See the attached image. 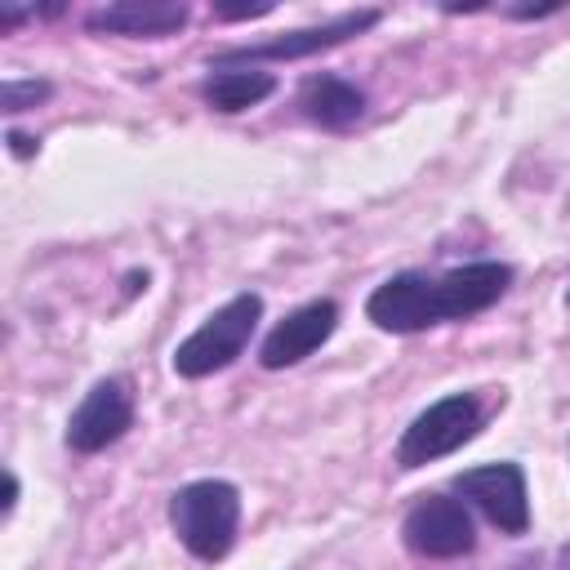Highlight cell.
Listing matches in <instances>:
<instances>
[{"label": "cell", "instance_id": "cell-1", "mask_svg": "<svg viewBox=\"0 0 570 570\" xmlns=\"http://www.w3.org/2000/svg\"><path fill=\"white\" fill-rule=\"evenodd\" d=\"M169 525L196 561H223L240 530V490L223 476L187 481L169 494Z\"/></svg>", "mask_w": 570, "mask_h": 570}, {"label": "cell", "instance_id": "cell-2", "mask_svg": "<svg viewBox=\"0 0 570 570\" xmlns=\"http://www.w3.org/2000/svg\"><path fill=\"white\" fill-rule=\"evenodd\" d=\"M263 321V294L240 289L236 298H227L218 312H209L178 347H174V374L178 379H209L218 370H227L254 338Z\"/></svg>", "mask_w": 570, "mask_h": 570}, {"label": "cell", "instance_id": "cell-3", "mask_svg": "<svg viewBox=\"0 0 570 570\" xmlns=\"http://www.w3.org/2000/svg\"><path fill=\"white\" fill-rule=\"evenodd\" d=\"M481 423H485V405H481L476 392H450V396L432 401L401 432V441H396V468L414 472L423 463H436V459L454 454L459 445H468L481 432Z\"/></svg>", "mask_w": 570, "mask_h": 570}, {"label": "cell", "instance_id": "cell-4", "mask_svg": "<svg viewBox=\"0 0 570 570\" xmlns=\"http://www.w3.org/2000/svg\"><path fill=\"white\" fill-rule=\"evenodd\" d=\"M454 494L463 503H472L499 534H525L530 530V490H525L521 463H512V459L459 472Z\"/></svg>", "mask_w": 570, "mask_h": 570}, {"label": "cell", "instance_id": "cell-5", "mask_svg": "<svg viewBox=\"0 0 570 570\" xmlns=\"http://www.w3.org/2000/svg\"><path fill=\"white\" fill-rule=\"evenodd\" d=\"M401 539L414 557H428V561H454V557H468L476 548V525H472V512L463 499H450V494H423L405 521H401Z\"/></svg>", "mask_w": 570, "mask_h": 570}, {"label": "cell", "instance_id": "cell-6", "mask_svg": "<svg viewBox=\"0 0 570 570\" xmlns=\"http://www.w3.org/2000/svg\"><path fill=\"white\" fill-rule=\"evenodd\" d=\"M129 428H134V387H129V379L107 374L71 410V419H67V450L71 454H98V450L116 445Z\"/></svg>", "mask_w": 570, "mask_h": 570}, {"label": "cell", "instance_id": "cell-7", "mask_svg": "<svg viewBox=\"0 0 570 570\" xmlns=\"http://www.w3.org/2000/svg\"><path fill=\"white\" fill-rule=\"evenodd\" d=\"M379 18H383L379 9H347V13H338L330 22H316V27H298V31H281L272 40H258V45L223 49V53H214V62L227 67V62H294V58H312L321 49H334V45L370 31Z\"/></svg>", "mask_w": 570, "mask_h": 570}, {"label": "cell", "instance_id": "cell-8", "mask_svg": "<svg viewBox=\"0 0 570 570\" xmlns=\"http://www.w3.org/2000/svg\"><path fill=\"white\" fill-rule=\"evenodd\" d=\"M512 285V267L499 263V258H481V263H463L445 276L432 281L428 298H432V321L445 325V321H468V316H481L490 312Z\"/></svg>", "mask_w": 570, "mask_h": 570}, {"label": "cell", "instance_id": "cell-9", "mask_svg": "<svg viewBox=\"0 0 570 570\" xmlns=\"http://www.w3.org/2000/svg\"><path fill=\"white\" fill-rule=\"evenodd\" d=\"M338 330V303L334 298H312L303 307H294L285 321H276L258 347V365L263 370H289L298 361H307L321 343H330V334Z\"/></svg>", "mask_w": 570, "mask_h": 570}, {"label": "cell", "instance_id": "cell-10", "mask_svg": "<svg viewBox=\"0 0 570 570\" xmlns=\"http://www.w3.org/2000/svg\"><path fill=\"white\" fill-rule=\"evenodd\" d=\"M191 9L183 0H116L85 18L94 36H129V40H160L187 27Z\"/></svg>", "mask_w": 570, "mask_h": 570}, {"label": "cell", "instance_id": "cell-11", "mask_svg": "<svg viewBox=\"0 0 570 570\" xmlns=\"http://www.w3.org/2000/svg\"><path fill=\"white\" fill-rule=\"evenodd\" d=\"M432 276L423 272H396L387 276L383 285H374V294L365 298V316L387 330V334H419V330H432Z\"/></svg>", "mask_w": 570, "mask_h": 570}, {"label": "cell", "instance_id": "cell-12", "mask_svg": "<svg viewBox=\"0 0 570 570\" xmlns=\"http://www.w3.org/2000/svg\"><path fill=\"white\" fill-rule=\"evenodd\" d=\"M298 111L321 129H352L365 116V94L343 76H307L298 89Z\"/></svg>", "mask_w": 570, "mask_h": 570}, {"label": "cell", "instance_id": "cell-13", "mask_svg": "<svg viewBox=\"0 0 570 570\" xmlns=\"http://www.w3.org/2000/svg\"><path fill=\"white\" fill-rule=\"evenodd\" d=\"M272 94H276V76H272V71H236V67H218V71L200 85V98H205L214 111H227V116L249 111V107H258V102L272 98Z\"/></svg>", "mask_w": 570, "mask_h": 570}, {"label": "cell", "instance_id": "cell-14", "mask_svg": "<svg viewBox=\"0 0 570 570\" xmlns=\"http://www.w3.org/2000/svg\"><path fill=\"white\" fill-rule=\"evenodd\" d=\"M49 94H53L49 80H36V76H9V80L0 85V111H4V116L31 111V107L49 102Z\"/></svg>", "mask_w": 570, "mask_h": 570}, {"label": "cell", "instance_id": "cell-15", "mask_svg": "<svg viewBox=\"0 0 570 570\" xmlns=\"http://www.w3.org/2000/svg\"><path fill=\"white\" fill-rule=\"evenodd\" d=\"M276 4L272 0H258V4H214V18H223V22H245V18H263V13H272Z\"/></svg>", "mask_w": 570, "mask_h": 570}, {"label": "cell", "instance_id": "cell-16", "mask_svg": "<svg viewBox=\"0 0 570 570\" xmlns=\"http://www.w3.org/2000/svg\"><path fill=\"white\" fill-rule=\"evenodd\" d=\"M561 9H566L561 0H552V4H508L503 18H552V13H561Z\"/></svg>", "mask_w": 570, "mask_h": 570}, {"label": "cell", "instance_id": "cell-17", "mask_svg": "<svg viewBox=\"0 0 570 570\" xmlns=\"http://www.w3.org/2000/svg\"><path fill=\"white\" fill-rule=\"evenodd\" d=\"M4 142H9L13 156H36V151H40V138H27V134H18V129H9Z\"/></svg>", "mask_w": 570, "mask_h": 570}, {"label": "cell", "instance_id": "cell-18", "mask_svg": "<svg viewBox=\"0 0 570 570\" xmlns=\"http://www.w3.org/2000/svg\"><path fill=\"white\" fill-rule=\"evenodd\" d=\"M13 503H18V476H13V468H4V503H0V517H9Z\"/></svg>", "mask_w": 570, "mask_h": 570}, {"label": "cell", "instance_id": "cell-19", "mask_svg": "<svg viewBox=\"0 0 570 570\" xmlns=\"http://www.w3.org/2000/svg\"><path fill=\"white\" fill-rule=\"evenodd\" d=\"M566 307H570V289H566Z\"/></svg>", "mask_w": 570, "mask_h": 570}]
</instances>
